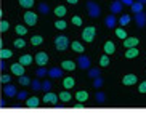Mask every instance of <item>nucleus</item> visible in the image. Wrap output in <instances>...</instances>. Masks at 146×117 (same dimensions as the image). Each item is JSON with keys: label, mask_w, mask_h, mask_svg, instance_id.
<instances>
[{"label": "nucleus", "mask_w": 146, "mask_h": 117, "mask_svg": "<svg viewBox=\"0 0 146 117\" xmlns=\"http://www.w3.org/2000/svg\"><path fill=\"white\" fill-rule=\"evenodd\" d=\"M116 35L119 37V39H127V32H125L122 27H119V29H116Z\"/></svg>", "instance_id": "4c0bfd02"}, {"label": "nucleus", "mask_w": 146, "mask_h": 117, "mask_svg": "<svg viewBox=\"0 0 146 117\" xmlns=\"http://www.w3.org/2000/svg\"><path fill=\"white\" fill-rule=\"evenodd\" d=\"M130 8H132L133 13H140V11H143V5L140 3V2H133V3L130 5Z\"/></svg>", "instance_id": "bb28decb"}, {"label": "nucleus", "mask_w": 146, "mask_h": 117, "mask_svg": "<svg viewBox=\"0 0 146 117\" xmlns=\"http://www.w3.org/2000/svg\"><path fill=\"white\" fill-rule=\"evenodd\" d=\"M138 91H140V93H146V80L138 85Z\"/></svg>", "instance_id": "de8ad7c7"}, {"label": "nucleus", "mask_w": 146, "mask_h": 117, "mask_svg": "<svg viewBox=\"0 0 146 117\" xmlns=\"http://www.w3.org/2000/svg\"><path fill=\"white\" fill-rule=\"evenodd\" d=\"M87 10H88V15L90 18H98L101 15V8H100V5L93 0H88L87 2Z\"/></svg>", "instance_id": "f257e3e1"}, {"label": "nucleus", "mask_w": 146, "mask_h": 117, "mask_svg": "<svg viewBox=\"0 0 146 117\" xmlns=\"http://www.w3.org/2000/svg\"><path fill=\"white\" fill-rule=\"evenodd\" d=\"M96 101L100 104H103L106 101V95H104V91H96Z\"/></svg>", "instance_id": "f704fd0d"}, {"label": "nucleus", "mask_w": 146, "mask_h": 117, "mask_svg": "<svg viewBox=\"0 0 146 117\" xmlns=\"http://www.w3.org/2000/svg\"><path fill=\"white\" fill-rule=\"evenodd\" d=\"M16 95H18L19 100H26L27 98V91H19V93H16Z\"/></svg>", "instance_id": "09e8293b"}, {"label": "nucleus", "mask_w": 146, "mask_h": 117, "mask_svg": "<svg viewBox=\"0 0 146 117\" xmlns=\"http://www.w3.org/2000/svg\"><path fill=\"white\" fill-rule=\"evenodd\" d=\"M19 5L23 8H32L34 7V0H19Z\"/></svg>", "instance_id": "c756f323"}, {"label": "nucleus", "mask_w": 146, "mask_h": 117, "mask_svg": "<svg viewBox=\"0 0 146 117\" xmlns=\"http://www.w3.org/2000/svg\"><path fill=\"white\" fill-rule=\"evenodd\" d=\"M42 42H43V39L40 35H32V39H31V44L32 45H40Z\"/></svg>", "instance_id": "e433bc0d"}, {"label": "nucleus", "mask_w": 146, "mask_h": 117, "mask_svg": "<svg viewBox=\"0 0 146 117\" xmlns=\"http://www.w3.org/2000/svg\"><path fill=\"white\" fill-rule=\"evenodd\" d=\"M120 2H122V5H127V7H130L133 3V0H120Z\"/></svg>", "instance_id": "8fccbe9b"}, {"label": "nucleus", "mask_w": 146, "mask_h": 117, "mask_svg": "<svg viewBox=\"0 0 146 117\" xmlns=\"http://www.w3.org/2000/svg\"><path fill=\"white\" fill-rule=\"evenodd\" d=\"M76 67H77V64L71 59H66V61L61 63V69H64V71H74Z\"/></svg>", "instance_id": "ddd939ff"}, {"label": "nucleus", "mask_w": 146, "mask_h": 117, "mask_svg": "<svg viewBox=\"0 0 146 117\" xmlns=\"http://www.w3.org/2000/svg\"><path fill=\"white\" fill-rule=\"evenodd\" d=\"M95 35H96V27L95 26H87L84 27V32H82V39L85 40V42H93Z\"/></svg>", "instance_id": "f03ea898"}, {"label": "nucleus", "mask_w": 146, "mask_h": 117, "mask_svg": "<svg viewBox=\"0 0 146 117\" xmlns=\"http://www.w3.org/2000/svg\"><path fill=\"white\" fill-rule=\"evenodd\" d=\"M39 11H40V13H43V15H47L48 11H50V8H48L47 3H40L39 5Z\"/></svg>", "instance_id": "58836bf2"}, {"label": "nucleus", "mask_w": 146, "mask_h": 117, "mask_svg": "<svg viewBox=\"0 0 146 117\" xmlns=\"http://www.w3.org/2000/svg\"><path fill=\"white\" fill-rule=\"evenodd\" d=\"M11 55H13V52H11V50H8V48H3V50H0V58H2V59L11 58Z\"/></svg>", "instance_id": "cd10ccee"}, {"label": "nucleus", "mask_w": 146, "mask_h": 117, "mask_svg": "<svg viewBox=\"0 0 146 117\" xmlns=\"http://www.w3.org/2000/svg\"><path fill=\"white\" fill-rule=\"evenodd\" d=\"M82 108H84V104H82L80 101H79V104H76V109H82Z\"/></svg>", "instance_id": "603ef678"}, {"label": "nucleus", "mask_w": 146, "mask_h": 117, "mask_svg": "<svg viewBox=\"0 0 146 117\" xmlns=\"http://www.w3.org/2000/svg\"><path fill=\"white\" fill-rule=\"evenodd\" d=\"M18 63H21L23 66L32 64V56H31V55H23V56L19 58V61H18Z\"/></svg>", "instance_id": "b1692460"}, {"label": "nucleus", "mask_w": 146, "mask_h": 117, "mask_svg": "<svg viewBox=\"0 0 146 117\" xmlns=\"http://www.w3.org/2000/svg\"><path fill=\"white\" fill-rule=\"evenodd\" d=\"M66 13H68V10H66V7H63V5H60V7H56V8H55V15L60 18V19L64 16Z\"/></svg>", "instance_id": "5701e85b"}, {"label": "nucleus", "mask_w": 146, "mask_h": 117, "mask_svg": "<svg viewBox=\"0 0 146 117\" xmlns=\"http://www.w3.org/2000/svg\"><path fill=\"white\" fill-rule=\"evenodd\" d=\"M52 88V82L50 80H45V82H42V85H40V90H50Z\"/></svg>", "instance_id": "79ce46f5"}, {"label": "nucleus", "mask_w": 146, "mask_h": 117, "mask_svg": "<svg viewBox=\"0 0 146 117\" xmlns=\"http://www.w3.org/2000/svg\"><path fill=\"white\" fill-rule=\"evenodd\" d=\"M88 77L95 79V77H98V75H101V71L98 69V67H88Z\"/></svg>", "instance_id": "a878e982"}, {"label": "nucleus", "mask_w": 146, "mask_h": 117, "mask_svg": "<svg viewBox=\"0 0 146 117\" xmlns=\"http://www.w3.org/2000/svg\"><path fill=\"white\" fill-rule=\"evenodd\" d=\"M66 26H68V24H66V21L64 19H58V21L55 22V27L58 30H63V29H66Z\"/></svg>", "instance_id": "2f4dec72"}, {"label": "nucleus", "mask_w": 146, "mask_h": 117, "mask_svg": "<svg viewBox=\"0 0 146 117\" xmlns=\"http://www.w3.org/2000/svg\"><path fill=\"white\" fill-rule=\"evenodd\" d=\"M3 93L7 96H15V95H16V87H15V85H8V83H7V87H5Z\"/></svg>", "instance_id": "4be33fe9"}, {"label": "nucleus", "mask_w": 146, "mask_h": 117, "mask_svg": "<svg viewBox=\"0 0 146 117\" xmlns=\"http://www.w3.org/2000/svg\"><path fill=\"white\" fill-rule=\"evenodd\" d=\"M138 55H140V52H138L137 47L127 48V52H125V58H127V59H133V58H137Z\"/></svg>", "instance_id": "4468645a"}, {"label": "nucleus", "mask_w": 146, "mask_h": 117, "mask_svg": "<svg viewBox=\"0 0 146 117\" xmlns=\"http://www.w3.org/2000/svg\"><path fill=\"white\" fill-rule=\"evenodd\" d=\"M31 85H32L34 90H40V85H42V83H40L39 80H31Z\"/></svg>", "instance_id": "c03bdc74"}, {"label": "nucleus", "mask_w": 146, "mask_h": 117, "mask_svg": "<svg viewBox=\"0 0 146 117\" xmlns=\"http://www.w3.org/2000/svg\"><path fill=\"white\" fill-rule=\"evenodd\" d=\"M122 7H124V5H122V2H120V0H114V2L111 3V13L112 15L122 13Z\"/></svg>", "instance_id": "9b49d317"}, {"label": "nucleus", "mask_w": 146, "mask_h": 117, "mask_svg": "<svg viewBox=\"0 0 146 117\" xmlns=\"http://www.w3.org/2000/svg\"><path fill=\"white\" fill-rule=\"evenodd\" d=\"M138 82V77L135 74H127L124 79H122V83H124L125 87H130V85H135Z\"/></svg>", "instance_id": "0eeeda50"}, {"label": "nucleus", "mask_w": 146, "mask_h": 117, "mask_svg": "<svg viewBox=\"0 0 146 117\" xmlns=\"http://www.w3.org/2000/svg\"><path fill=\"white\" fill-rule=\"evenodd\" d=\"M34 59H35V63H37L39 66H45L48 63V55L45 52H39L37 55H35Z\"/></svg>", "instance_id": "6e6552de"}, {"label": "nucleus", "mask_w": 146, "mask_h": 117, "mask_svg": "<svg viewBox=\"0 0 146 117\" xmlns=\"http://www.w3.org/2000/svg\"><path fill=\"white\" fill-rule=\"evenodd\" d=\"M71 21H72L74 26H82V19H80L79 16H74L72 19H71Z\"/></svg>", "instance_id": "a18cd8bd"}, {"label": "nucleus", "mask_w": 146, "mask_h": 117, "mask_svg": "<svg viewBox=\"0 0 146 117\" xmlns=\"http://www.w3.org/2000/svg\"><path fill=\"white\" fill-rule=\"evenodd\" d=\"M8 27H10L8 21H0V32H7Z\"/></svg>", "instance_id": "a19ab883"}, {"label": "nucleus", "mask_w": 146, "mask_h": 117, "mask_svg": "<svg viewBox=\"0 0 146 117\" xmlns=\"http://www.w3.org/2000/svg\"><path fill=\"white\" fill-rule=\"evenodd\" d=\"M10 80H11V77H10L8 74H3V75L0 77V83H3V85H7V83H10Z\"/></svg>", "instance_id": "ea45409f"}, {"label": "nucleus", "mask_w": 146, "mask_h": 117, "mask_svg": "<svg viewBox=\"0 0 146 117\" xmlns=\"http://www.w3.org/2000/svg\"><path fill=\"white\" fill-rule=\"evenodd\" d=\"M76 98H77V101H80V103H85L87 100H88V93H87L85 90H80L76 93Z\"/></svg>", "instance_id": "412c9836"}, {"label": "nucleus", "mask_w": 146, "mask_h": 117, "mask_svg": "<svg viewBox=\"0 0 146 117\" xmlns=\"http://www.w3.org/2000/svg\"><path fill=\"white\" fill-rule=\"evenodd\" d=\"M47 72H48V71L45 69V66H39V69H37L35 75H37V77H45V75H47Z\"/></svg>", "instance_id": "72a5a7b5"}, {"label": "nucleus", "mask_w": 146, "mask_h": 117, "mask_svg": "<svg viewBox=\"0 0 146 117\" xmlns=\"http://www.w3.org/2000/svg\"><path fill=\"white\" fill-rule=\"evenodd\" d=\"M116 15H109V16H106V19H104V24H106L109 29H112V27H116Z\"/></svg>", "instance_id": "f3484780"}, {"label": "nucleus", "mask_w": 146, "mask_h": 117, "mask_svg": "<svg viewBox=\"0 0 146 117\" xmlns=\"http://www.w3.org/2000/svg\"><path fill=\"white\" fill-rule=\"evenodd\" d=\"M58 98H60L63 103H68V101H71V98H72V95H71V91L64 90V91H61L60 95H58Z\"/></svg>", "instance_id": "aec40b11"}, {"label": "nucleus", "mask_w": 146, "mask_h": 117, "mask_svg": "<svg viewBox=\"0 0 146 117\" xmlns=\"http://www.w3.org/2000/svg\"><path fill=\"white\" fill-rule=\"evenodd\" d=\"M47 74L52 79H58V77H63V69H60V67H52Z\"/></svg>", "instance_id": "dca6fc26"}, {"label": "nucleus", "mask_w": 146, "mask_h": 117, "mask_svg": "<svg viewBox=\"0 0 146 117\" xmlns=\"http://www.w3.org/2000/svg\"><path fill=\"white\" fill-rule=\"evenodd\" d=\"M138 42H140V39H137V37H127V39H124V47L125 48L137 47Z\"/></svg>", "instance_id": "f8f14e48"}, {"label": "nucleus", "mask_w": 146, "mask_h": 117, "mask_svg": "<svg viewBox=\"0 0 146 117\" xmlns=\"http://www.w3.org/2000/svg\"><path fill=\"white\" fill-rule=\"evenodd\" d=\"M24 45H26V42H24L23 39H18V40H15V47H18V48H23Z\"/></svg>", "instance_id": "49530a36"}, {"label": "nucleus", "mask_w": 146, "mask_h": 117, "mask_svg": "<svg viewBox=\"0 0 146 117\" xmlns=\"http://www.w3.org/2000/svg\"><path fill=\"white\" fill-rule=\"evenodd\" d=\"M55 47L60 50V52H64V50H68L69 47V39L66 37V35H58L55 39Z\"/></svg>", "instance_id": "7ed1b4c3"}, {"label": "nucleus", "mask_w": 146, "mask_h": 117, "mask_svg": "<svg viewBox=\"0 0 146 117\" xmlns=\"http://www.w3.org/2000/svg\"><path fill=\"white\" fill-rule=\"evenodd\" d=\"M18 80H19V85H24V87L31 85V79H29V77H26L24 74H23V75H19V77H18Z\"/></svg>", "instance_id": "c85d7f7f"}, {"label": "nucleus", "mask_w": 146, "mask_h": 117, "mask_svg": "<svg viewBox=\"0 0 146 117\" xmlns=\"http://www.w3.org/2000/svg\"><path fill=\"white\" fill-rule=\"evenodd\" d=\"M43 103L50 104V106H56V104H58V96H56L55 93H52V91H47L45 96H43Z\"/></svg>", "instance_id": "20e7f679"}, {"label": "nucleus", "mask_w": 146, "mask_h": 117, "mask_svg": "<svg viewBox=\"0 0 146 117\" xmlns=\"http://www.w3.org/2000/svg\"><path fill=\"white\" fill-rule=\"evenodd\" d=\"M135 22H137V26L141 29V27L146 26V13L140 11V13H135Z\"/></svg>", "instance_id": "1a4fd4ad"}, {"label": "nucleus", "mask_w": 146, "mask_h": 117, "mask_svg": "<svg viewBox=\"0 0 146 117\" xmlns=\"http://www.w3.org/2000/svg\"><path fill=\"white\" fill-rule=\"evenodd\" d=\"M11 72H13L16 77H19V75L24 74V66H23L21 63H15V64H11Z\"/></svg>", "instance_id": "9d476101"}, {"label": "nucleus", "mask_w": 146, "mask_h": 117, "mask_svg": "<svg viewBox=\"0 0 146 117\" xmlns=\"http://www.w3.org/2000/svg\"><path fill=\"white\" fill-rule=\"evenodd\" d=\"M24 22L27 26H34L37 22V13H32V11H26L24 13Z\"/></svg>", "instance_id": "423d86ee"}, {"label": "nucleus", "mask_w": 146, "mask_h": 117, "mask_svg": "<svg viewBox=\"0 0 146 117\" xmlns=\"http://www.w3.org/2000/svg\"><path fill=\"white\" fill-rule=\"evenodd\" d=\"M137 2H140L141 5H146V0H137Z\"/></svg>", "instance_id": "864d4df0"}, {"label": "nucleus", "mask_w": 146, "mask_h": 117, "mask_svg": "<svg viewBox=\"0 0 146 117\" xmlns=\"http://www.w3.org/2000/svg\"><path fill=\"white\" fill-rule=\"evenodd\" d=\"M100 66H101V67L109 66V56H108V55H103V56L100 58Z\"/></svg>", "instance_id": "473e14b6"}, {"label": "nucleus", "mask_w": 146, "mask_h": 117, "mask_svg": "<svg viewBox=\"0 0 146 117\" xmlns=\"http://www.w3.org/2000/svg\"><path fill=\"white\" fill-rule=\"evenodd\" d=\"M130 19H132V18H130V15H122V16H120V19H119V22L122 24V26H125V24H129V22H130Z\"/></svg>", "instance_id": "c9c22d12"}, {"label": "nucleus", "mask_w": 146, "mask_h": 117, "mask_svg": "<svg viewBox=\"0 0 146 117\" xmlns=\"http://www.w3.org/2000/svg\"><path fill=\"white\" fill-rule=\"evenodd\" d=\"M77 67H80V69H88V67H92V66H90V59H88L85 55H79V58H77Z\"/></svg>", "instance_id": "39448f33"}, {"label": "nucleus", "mask_w": 146, "mask_h": 117, "mask_svg": "<svg viewBox=\"0 0 146 117\" xmlns=\"http://www.w3.org/2000/svg\"><path fill=\"white\" fill-rule=\"evenodd\" d=\"M93 87L96 88V90H100V88L103 87V79L100 77V75H98V77H95V79H93Z\"/></svg>", "instance_id": "7c9ffc66"}, {"label": "nucleus", "mask_w": 146, "mask_h": 117, "mask_svg": "<svg viewBox=\"0 0 146 117\" xmlns=\"http://www.w3.org/2000/svg\"><path fill=\"white\" fill-rule=\"evenodd\" d=\"M16 34H19V35H24V34H27V29L24 26H16Z\"/></svg>", "instance_id": "37998d69"}, {"label": "nucleus", "mask_w": 146, "mask_h": 117, "mask_svg": "<svg viewBox=\"0 0 146 117\" xmlns=\"http://www.w3.org/2000/svg\"><path fill=\"white\" fill-rule=\"evenodd\" d=\"M74 85H76V80H74L72 77H64V80H63V87H64L66 90H71Z\"/></svg>", "instance_id": "6ab92c4d"}, {"label": "nucleus", "mask_w": 146, "mask_h": 117, "mask_svg": "<svg viewBox=\"0 0 146 117\" xmlns=\"http://www.w3.org/2000/svg\"><path fill=\"white\" fill-rule=\"evenodd\" d=\"M66 2H68V3H71V5H76L79 0H66Z\"/></svg>", "instance_id": "3c124183"}, {"label": "nucleus", "mask_w": 146, "mask_h": 117, "mask_svg": "<svg viewBox=\"0 0 146 117\" xmlns=\"http://www.w3.org/2000/svg\"><path fill=\"white\" fill-rule=\"evenodd\" d=\"M26 106H27V108H39V106H40V100L37 98V96L26 98Z\"/></svg>", "instance_id": "2eb2a0df"}, {"label": "nucleus", "mask_w": 146, "mask_h": 117, "mask_svg": "<svg viewBox=\"0 0 146 117\" xmlns=\"http://www.w3.org/2000/svg\"><path fill=\"white\" fill-rule=\"evenodd\" d=\"M71 48H72L74 52H77V53L85 52V48H84V45H82L80 42H72V44H71Z\"/></svg>", "instance_id": "393cba45"}, {"label": "nucleus", "mask_w": 146, "mask_h": 117, "mask_svg": "<svg viewBox=\"0 0 146 117\" xmlns=\"http://www.w3.org/2000/svg\"><path fill=\"white\" fill-rule=\"evenodd\" d=\"M114 52H116V45H114V42H106V44H104V53L109 56V55H112Z\"/></svg>", "instance_id": "a211bd4d"}]
</instances>
